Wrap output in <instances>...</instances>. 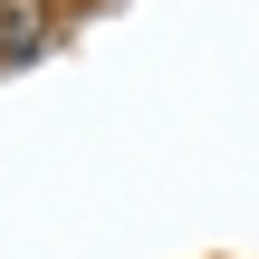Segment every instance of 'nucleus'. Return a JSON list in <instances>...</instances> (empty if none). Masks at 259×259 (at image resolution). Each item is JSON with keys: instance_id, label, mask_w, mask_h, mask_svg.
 Listing matches in <instances>:
<instances>
[{"instance_id": "1", "label": "nucleus", "mask_w": 259, "mask_h": 259, "mask_svg": "<svg viewBox=\"0 0 259 259\" xmlns=\"http://www.w3.org/2000/svg\"><path fill=\"white\" fill-rule=\"evenodd\" d=\"M58 19H67L58 0H10V10H0V67L48 58V48H58Z\"/></svg>"}, {"instance_id": "3", "label": "nucleus", "mask_w": 259, "mask_h": 259, "mask_svg": "<svg viewBox=\"0 0 259 259\" xmlns=\"http://www.w3.org/2000/svg\"><path fill=\"white\" fill-rule=\"evenodd\" d=\"M58 10H67V0H58Z\"/></svg>"}, {"instance_id": "2", "label": "nucleus", "mask_w": 259, "mask_h": 259, "mask_svg": "<svg viewBox=\"0 0 259 259\" xmlns=\"http://www.w3.org/2000/svg\"><path fill=\"white\" fill-rule=\"evenodd\" d=\"M0 10H10V0H0Z\"/></svg>"}]
</instances>
